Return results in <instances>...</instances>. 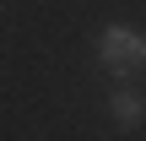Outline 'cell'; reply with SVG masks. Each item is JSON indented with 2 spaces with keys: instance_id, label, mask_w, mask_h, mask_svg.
I'll list each match as a JSON object with an SVG mask.
<instances>
[{
  "instance_id": "obj_1",
  "label": "cell",
  "mask_w": 146,
  "mask_h": 141,
  "mask_svg": "<svg viewBox=\"0 0 146 141\" xmlns=\"http://www.w3.org/2000/svg\"><path fill=\"white\" fill-rule=\"evenodd\" d=\"M98 60L114 71V76H135V71H146V38L135 33V27H103V38H98Z\"/></svg>"
},
{
  "instance_id": "obj_2",
  "label": "cell",
  "mask_w": 146,
  "mask_h": 141,
  "mask_svg": "<svg viewBox=\"0 0 146 141\" xmlns=\"http://www.w3.org/2000/svg\"><path fill=\"white\" fill-rule=\"evenodd\" d=\"M141 114H146L141 92H114V120H119V125H141Z\"/></svg>"
}]
</instances>
